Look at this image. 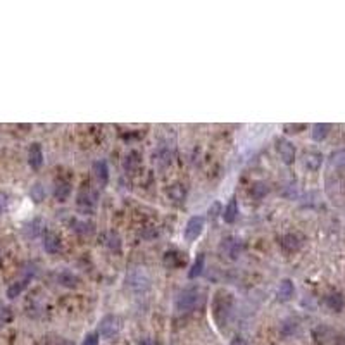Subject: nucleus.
<instances>
[{"label":"nucleus","mask_w":345,"mask_h":345,"mask_svg":"<svg viewBox=\"0 0 345 345\" xmlns=\"http://www.w3.org/2000/svg\"><path fill=\"white\" fill-rule=\"evenodd\" d=\"M28 282H30V278H25V279H21V282H14L12 285L7 288V297H9V299H16V297H19L21 292L26 288Z\"/></svg>","instance_id":"393cba45"},{"label":"nucleus","mask_w":345,"mask_h":345,"mask_svg":"<svg viewBox=\"0 0 345 345\" xmlns=\"http://www.w3.org/2000/svg\"><path fill=\"white\" fill-rule=\"evenodd\" d=\"M204 268H206V257H204V254H199L197 259L193 261V264H192V268H190V271H188V278L190 279L199 278L200 274L204 273Z\"/></svg>","instance_id":"aec40b11"},{"label":"nucleus","mask_w":345,"mask_h":345,"mask_svg":"<svg viewBox=\"0 0 345 345\" xmlns=\"http://www.w3.org/2000/svg\"><path fill=\"white\" fill-rule=\"evenodd\" d=\"M325 304L328 309H332L335 312H340L343 309V297L340 293H330V295L325 297Z\"/></svg>","instance_id":"6ab92c4d"},{"label":"nucleus","mask_w":345,"mask_h":345,"mask_svg":"<svg viewBox=\"0 0 345 345\" xmlns=\"http://www.w3.org/2000/svg\"><path fill=\"white\" fill-rule=\"evenodd\" d=\"M335 337L333 330L328 328V326H318V328H314V332H312V338H314V342L318 345H326Z\"/></svg>","instance_id":"f8f14e48"},{"label":"nucleus","mask_w":345,"mask_h":345,"mask_svg":"<svg viewBox=\"0 0 345 345\" xmlns=\"http://www.w3.org/2000/svg\"><path fill=\"white\" fill-rule=\"evenodd\" d=\"M207 214H209V218H211V219H214V218H216V216H219V214H221V216H223V211H221V204H219V202H214L212 206L209 207Z\"/></svg>","instance_id":"c756f323"},{"label":"nucleus","mask_w":345,"mask_h":345,"mask_svg":"<svg viewBox=\"0 0 345 345\" xmlns=\"http://www.w3.org/2000/svg\"><path fill=\"white\" fill-rule=\"evenodd\" d=\"M28 162L33 169H40L44 164V150H41L40 143H31L30 152H28Z\"/></svg>","instance_id":"9d476101"},{"label":"nucleus","mask_w":345,"mask_h":345,"mask_svg":"<svg viewBox=\"0 0 345 345\" xmlns=\"http://www.w3.org/2000/svg\"><path fill=\"white\" fill-rule=\"evenodd\" d=\"M57 282L66 288H76L78 285H80V278H78V274H74L73 271H69V269H64V271H60L57 274Z\"/></svg>","instance_id":"4468645a"},{"label":"nucleus","mask_w":345,"mask_h":345,"mask_svg":"<svg viewBox=\"0 0 345 345\" xmlns=\"http://www.w3.org/2000/svg\"><path fill=\"white\" fill-rule=\"evenodd\" d=\"M321 162H323V156L318 152H307L304 156V164L306 167H309V169L316 171L318 167L321 166Z\"/></svg>","instance_id":"5701e85b"},{"label":"nucleus","mask_w":345,"mask_h":345,"mask_svg":"<svg viewBox=\"0 0 345 345\" xmlns=\"http://www.w3.org/2000/svg\"><path fill=\"white\" fill-rule=\"evenodd\" d=\"M140 345H156V342H154L152 338H143L142 342H140Z\"/></svg>","instance_id":"c9c22d12"},{"label":"nucleus","mask_w":345,"mask_h":345,"mask_svg":"<svg viewBox=\"0 0 345 345\" xmlns=\"http://www.w3.org/2000/svg\"><path fill=\"white\" fill-rule=\"evenodd\" d=\"M231 345H247V342L242 337H236V338H233Z\"/></svg>","instance_id":"f704fd0d"},{"label":"nucleus","mask_w":345,"mask_h":345,"mask_svg":"<svg viewBox=\"0 0 345 345\" xmlns=\"http://www.w3.org/2000/svg\"><path fill=\"white\" fill-rule=\"evenodd\" d=\"M287 133H300V130H306V124H285Z\"/></svg>","instance_id":"473e14b6"},{"label":"nucleus","mask_w":345,"mask_h":345,"mask_svg":"<svg viewBox=\"0 0 345 345\" xmlns=\"http://www.w3.org/2000/svg\"><path fill=\"white\" fill-rule=\"evenodd\" d=\"M69 195H71V185L68 183V181H57L54 186V197L57 202H66L69 199Z\"/></svg>","instance_id":"2eb2a0df"},{"label":"nucleus","mask_w":345,"mask_h":345,"mask_svg":"<svg viewBox=\"0 0 345 345\" xmlns=\"http://www.w3.org/2000/svg\"><path fill=\"white\" fill-rule=\"evenodd\" d=\"M92 171H93V176H95V180L99 181L102 186H105L107 181H109V166H107V162L104 159L95 161L92 164Z\"/></svg>","instance_id":"1a4fd4ad"},{"label":"nucleus","mask_w":345,"mask_h":345,"mask_svg":"<svg viewBox=\"0 0 345 345\" xmlns=\"http://www.w3.org/2000/svg\"><path fill=\"white\" fill-rule=\"evenodd\" d=\"M200 300H202V290L199 287H186L176 295L175 309L178 312H190L200 304Z\"/></svg>","instance_id":"f03ea898"},{"label":"nucleus","mask_w":345,"mask_h":345,"mask_svg":"<svg viewBox=\"0 0 345 345\" xmlns=\"http://www.w3.org/2000/svg\"><path fill=\"white\" fill-rule=\"evenodd\" d=\"M164 264L167 268H180V266H185V254L178 252V250H167L164 254Z\"/></svg>","instance_id":"dca6fc26"},{"label":"nucleus","mask_w":345,"mask_h":345,"mask_svg":"<svg viewBox=\"0 0 345 345\" xmlns=\"http://www.w3.org/2000/svg\"><path fill=\"white\" fill-rule=\"evenodd\" d=\"M233 311V295L226 290H219L212 297V318L214 321L223 326L228 323Z\"/></svg>","instance_id":"f257e3e1"},{"label":"nucleus","mask_w":345,"mask_h":345,"mask_svg":"<svg viewBox=\"0 0 345 345\" xmlns=\"http://www.w3.org/2000/svg\"><path fill=\"white\" fill-rule=\"evenodd\" d=\"M302 244H304V239H302L299 233H287L282 239V249L288 254L297 252L302 247Z\"/></svg>","instance_id":"0eeeda50"},{"label":"nucleus","mask_w":345,"mask_h":345,"mask_svg":"<svg viewBox=\"0 0 345 345\" xmlns=\"http://www.w3.org/2000/svg\"><path fill=\"white\" fill-rule=\"evenodd\" d=\"M97 200H99L97 192H93V190H81V192L78 193L76 204L83 212H92L93 209L97 207Z\"/></svg>","instance_id":"423d86ee"},{"label":"nucleus","mask_w":345,"mask_h":345,"mask_svg":"<svg viewBox=\"0 0 345 345\" xmlns=\"http://www.w3.org/2000/svg\"><path fill=\"white\" fill-rule=\"evenodd\" d=\"M204 228H206V219L202 216H192L186 221L185 230H183V236L186 242H195L202 235Z\"/></svg>","instance_id":"39448f33"},{"label":"nucleus","mask_w":345,"mask_h":345,"mask_svg":"<svg viewBox=\"0 0 345 345\" xmlns=\"http://www.w3.org/2000/svg\"><path fill=\"white\" fill-rule=\"evenodd\" d=\"M276 148H278L279 157H282V161L285 162V164H293V161H295V147H293L290 142L278 140Z\"/></svg>","instance_id":"6e6552de"},{"label":"nucleus","mask_w":345,"mask_h":345,"mask_svg":"<svg viewBox=\"0 0 345 345\" xmlns=\"http://www.w3.org/2000/svg\"><path fill=\"white\" fill-rule=\"evenodd\" d=\"M236 216H239V204H236L235 197H231L230 202L226 204V207L223 209V219L228 225H231V223H235Z\"/></svg>","instance_id":"f3484780"},{"label":"nucleus","mask_w":345,"mask_h":345,"mask_svg":"<svg viewBox=\"0 0 345 345\" xmlns=\"http://www.w3.org/2000/svg\"><path fill=\"white\" fill-rule=\"evenodd\" d=\"M81 345H99V333H88Z\"/></svg>","instance_id":"7c9ffc66"},{"label":"nucleus","mask_w":345,"mask_h":345,"mask_svg":"<svg viewBox=\"0 0 345 345\" xmlns=\"http://www.w3.org/2000/svg\"><path fill=\"white\" fill-rule=\"evenodd\" d=\"M330 130H332L330 124H321V123L314 124V126H312V133H311L312 140H314V142H321V140H325L326 137H328Z\"/></svg>","instance_id":"b1692460"},{"label":"nucleus","mask_w":345,"mask_h":345,"mask_svg":"<svg viewBox=\"0 0 345 345\" xmlns=\"http://www.w3.org/2000/svg\"><path fill=\"white\" fill-rule=\"evenodd\" d=\"M105 245L109 247L111 250H116V252H119V250H121V239H119L118 233H114V231L107 233V235H105Z\"/></svg>","instance_id":"bb28decb"},{"label":"nucleus","mask_w":345,"mask_h":345,"mask_svg":"<svg viewBox=\"0 0 345 345\" xmlns=\"http://www.w3.org/2000/svg\"><path fill=\"white\" fill-rule=\"evenodd\" d=\"M121 326H123V323H121L119 316L116 314H107L104 316V318L100 319L99 323V337L104 338V340H113L114 337H118L119 332H121Z\"/></svg>","instance_id":"20e7f679"},{"label":"nucleus","mask_w":345,"mask_h":345,"mask_svg":"<svg viewBox=\"0 0 345 345\" xmlns=\"http://www.w3.org/2000/svg\"><path fill=\"white\" fill-rule=\"evenodd\" d=\"M124 283H126V287L132 292L142 293L150 288V276H148V273L145 271V268H132L126 273Z\"/></svg>","instance_id":"7ed1b4c3"},{"label":"nucleus","mask_w":345,"mask_h":345,"mask_svg":"<svg viewBox=\"0 0 345 345\" xmlns=\"http://www.w3.org/2000/svg\"><path fill=\"white\" fill-rule=\"evenodd\" d=\"M268 192H269L268 185L263 183V181H255V183L252 185V188H250V195H252L254 199H257V200L263 199Z\"/></svg>","instance_id":"cd10ccee"},{"label":"nucleus","mask_w":345,"mask_h":345,"mask_svg":"<svg viewBox=\"0 0 345 345\" xmlns=\"http://www.w3.org/2000/svg\"><path fill=\"white\" fill-rule=\"evenodd\" d=\"M225 247H226V254L230 255L231 259L239 257L240 247H242L240 240H236V239H226V240H223V249H225Z\"/></svg>","instance_id":"4be33fe9"},{"label":"nucleus","mask_w":345,"mask_h":345,"mask_svg":"<svg viewBox=\"0 0 345 345\" xmlns=\"http://www.w3.org/2000/svg\"><path fill=\"white\" fill-rule=\"evenodd\" d=\"M71 226L80 235H90V233H93V223L87 221V219H73Z\"/></svg>","instance_id":"412c9836"},{"label":"nucleus","mask_w":345,"mask_h":345,"mask_svg":"<svg viewBox=\"0 0 345 345\" xmlns=\"http://www.w3.org/2000/svg\"><path fill=\"white\" fill-rule=\"evenodd\" d=\"M60 247H62V244H60V236L55 235V233H52V231H47L44 235V249H45V252L57 254L60 250Z\"/></svg>","instance_id":"9b49d317"},{"label":"nucleus","mask_w":345,"mask_h":345,"mask_svg":"<svg viewBox=\"0 0 345 345\" xmlns=\"http://www.w3.org/2000/svg\"><path fill=\"white\" fill-rule=\"evenodd\" d=\"M54 345H73L71 342H68L66 338H55V342H54Z\"/></svg>","instance_id":"72a5a7b5"},{"label":"nucleus","mask_w":345,"mask_h":345,"mask_svg":"<svg viewBox=\"0 0 345 345\" xmlns=\"http://www.w3.org/2000/svg\"><path fill=\"white\" fill-rule=\"evenodd\" d=\"M41 231H44V221H41L40 218L33 219V221H30L25 226V235L28 239H36Z\"/></svg>","instance_id":"a211bd4d"},{"label":"nucleus","mask_w":345,"mask_h":345,"mask_svg":"<svg viewBox=\"0 0 345 345\" xmlns=\"http://www.w3.org/2000/svg\"><path fill=\"white\" fill-rule=\"evenodd\" d=\"M45 186L41 185V183H38V181H36V183H33L31 185V188H30V197H31V200H33V202H36V204H40V202H44L45 200Z\"/></svg>","instance_id":"a878e982"},{"label":"nucleus","mask_w":345,"mask_h":345,"mask_svg":"<svg viewBox=\"0 0 345 345\" xmlns=\"http://www.w3.org/2000/svg\"><path fill=\"white\" fill-rule=\"evenodd\" d=\"M297 321H293V319H287L285 323L282 325V333L285 335V337H290V335H293L295 333V330H297Z\"/></svg>","instance_id":"c85d7f7f"},{"label":"nucleus","mask_w":345,"mask_h":345,"mask_svg":"<svg viewBox=\"0 0 345 345\" xmlns=\"http://www.w3.org/2000/svg\"><path fill=\"white\" fill-rule=\"evenodd\" d=\"M9 204H11V200H9V195L0 192V212H6L9 209Z\"/></svg>","instance_id":"2f4dec72"},{"label":"nucleus","mask_w":345,"mask_h":345,"mask_svg":"<svg viewBox=\"0 0 345 345\" xmlns=\"http://www.w3.org/2000/svg\"><path fill=\"white\" fill-rule=\"evenodd\" d=\"M293 293H295V287H293L292 279H288V278L282 279V282H279V287H278V299L282 302H287L292 299Z\"/></svg>","instance_id":"ddd939ff"}]
</instances>
